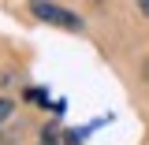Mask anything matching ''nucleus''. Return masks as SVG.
Masks as SVG:
<instances>
[{"label":"nucleus","mask_w":149,"mask_h":145,"mask_svg":"<svg viewBox=\"0 0 149 145\" xmlns=\"http://www.w3.org/2000/svg\"><path fill=\"white\" fill-rule=\"evenodd\" d=\"M41 145H56V142H41Z\"/></svg>","instance_id":"nucleus-3"},{"label":"nucleus","mask_w":149,"mask_h":145,"mask_svg":"<svg viewBox=\"0 0 149 145\" xmlns=\"http://www.w3.org/2000/svg\"><path fill=\"white\" fill-rule=\"evenodd\" d=\"M30 15L41 19V22H49V26H60V30H71V34H82L86 30V22L67 11V8H60L56 0H30Z\"/></svg>","instance_id":"nucleus-1"},{"label":"nucleus","mask_w":149,"mask_h":145,"mask_svg":"<svg viewBox=\"0 0 149 145\" xmlns=\"http://www.w3.org/2000/svg\"><path fill=\"white\" fill-rule=\"evenodd\" d=\"M11 112H15V104H11L8 97H0V123H8V119H11Z\"/></svg>","instance_id":"nucleus-2"}]
</instances>
